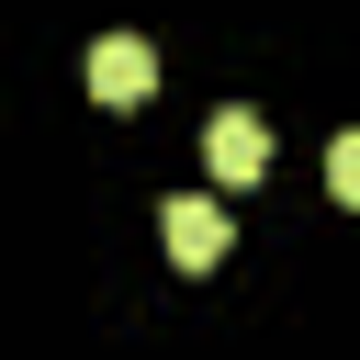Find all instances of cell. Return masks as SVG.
Masks as SVG:
<instances>
[{"label":"cell","instance_id":"obj_1","mask_svg":"<svg viewBox=\"0 0 360 360\" xmlns=\"http://www.w3.org/2000/svg\"><path fill=\"white\" fill-rule=\"evenodd\" d=\"M158 248H169L180 270H225L236 225H225V202H202V191H169V214H158Z\"/></svg>","mask_w":360,"mask_h":360},{"label":"cell","instance_id":"obj_2","mask_svg":"<svg viewBox=\"0 0 360 360\" xmlns=\"http://www.w3.org/2000/svg\"><path fill=\"white\" fill-rule=\"evenodd\" d=\"M146 90H158V45H146V34H101V45H90V101H101V112H135Z\"/></svg>","mask_w":360,"mask_h":360},{"label":"cell","instance_id":"obj_3","mask_svg":"<svg viewBox=\"0 0 360 360\" xmlns=\"http://www.w3.org/2000/svg\"><path fill=\"white\" fill-rule=\"evenodd\" d=\"M202 158H214V180H225V191H248V180L270 169V124H259V112H214Z\"/></svg>","mask_w":360,"mask_h":360},{"label":"cell","instance_id":"obj_4","mask_svg":"<svg viewBox=\"0 0 360 360\" xmlns=\"http://www.w3.org/2000/svg\"><path fill=\"white\" fill-rule=\"evenodd\" d=\"M326 191H338V202H360V135H338V146H326Z\"/></svg>","mask_w":360,"mask_h":360}]
</instances>
